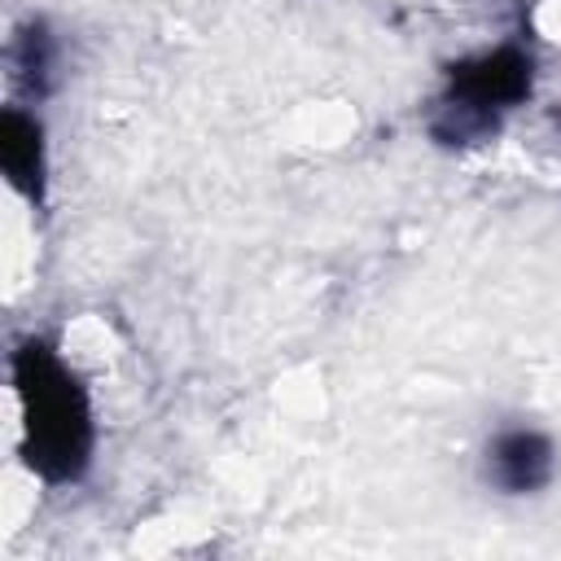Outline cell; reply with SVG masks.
Returning a JSON list of instances; mask_svg holds the SVG:
<instances>
[{
  "label": "cell",
  "mask_w": 561,
  "mask_h": 561,
  "mask_svg": "<svg viewBox=\"0 0 561 561\" xmlns=\"http://www.w3.org/2000/svg\"><path fill=\"white\" fill-rule=\"evenodd\" d=\"M9 83L18 96L26 101H48L61 83V39L53 31L48 18L31 13L13 26V39H9Z\"/></svg>",
  "instance_id": "5"
},
{
  "label": "cell",
  "mask_w": 561,
  "mask_h": 561,
  "mask_svg": "<svg viewBox=\"0 0 561 561\" xmlns=\"http://www.w3.org/2000/svg\"><path fill=\"white\" fill-rule=\"evenodd\" d=\"M0 171L9 188L31 206L44 210L48 202V136L35 110L22 101H9L0 110Z\"/></svg>",
  "instance_id": "4"
},
{
  "label": "cell",
  "mask_w": 561,
  "mask_h": 561,
  "mask_svg": "<svg viewBox=\"0 0 561 561\" xmlns=\"http://www.w3.org/2000/svg\"><path fill=\"white\" fill-rule=\"evenodd\" d=\"M535 92V53L526 44H495L443 66V88L430 105L425 131L443 149H473L500 136L504 118Z\"/></svg>",
  "instance_id": "2"
},
{
  "label": "cell",
  "mask_w": 561,
  "mask_h": 561,
  "mask_svg": "<svg viewBox=\"0 0 561 561\" xmlns=\"http://www.w3.org/2000/svg\"><path fill=\"white\" fill-rule=\"evenodd\" d=\"M9 381L22 416L18 456L44 486H75L96 456V416L88 381L61 359V351L26 333L9 351Z\"/></svg>",
  "instance_id": "1"
},
{
  "label": "cell",
  "mask_w": 561,
  "mask_h": 561,
  "mask_svg": "<svg viewBox=\"0 0 561 561\" xmlns=\"http://www.w3.org/2000/svg\"><path fill=\"white\" fill-rule=\"evenodd\" d=\"M482 478L508 500L539 495L557 478V447L535 425H500L482 447Z\"/></svg>",
  "instance_id": "3"
},
{
  "label": "cell",
  "mask_w": 561,
  "mask_h": 561,
  "mask_svg": "<svg viewBox=\"0 0 561 561\" xmlns=\"http://www.w3.org/2000/svg\"><path fill=\"white\" fill-rule=\"evenodd\" d=\"M552 123H557V131H561V110H552Z\"/></svg>",
  "instance_id": "6"
}]
</instances>
